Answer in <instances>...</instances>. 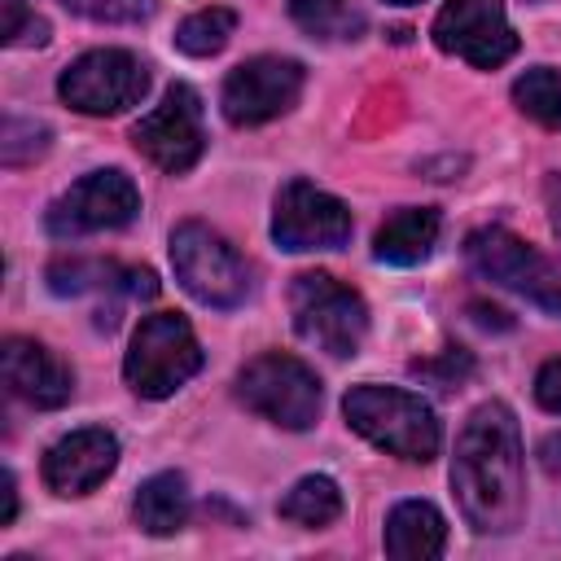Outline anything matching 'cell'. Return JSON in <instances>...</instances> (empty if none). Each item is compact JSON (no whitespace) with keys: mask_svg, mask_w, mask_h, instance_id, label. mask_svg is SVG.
<instances>
[{"mask_svg":"<svg viewBox=\"0 0 561 561\" xmlns=\"http://www.w3.org/2000/svg\"><path fill=\"white\" fill-rule=\"evenodd\" d=\"M451 495L460 517L478 535H508L526 513V465L522 430L508 403H478L456 434L451 451Z\"/></svg>","mask_w":561,"mask_h":561,"instance_id":"6da1fadb","label":"cell"},{"mask_svg":"<svg viewBox=\"0 0 561 561\" xmlns=\"http://www.w3.org/2000/svg\"><path fill=\"white\" fill-rule=\"evenodd\" d=\"M342 416L359 438H368L373 447H381V451H390L399 460L430 465L438 456V443H443L438 416L412 390L373 386V381L368 386H351L346 399H342Z\"/></svg>","mask_w":561,"mask_h":561,"instance_id":"7a4b0ae2","label":"cell"},{"mask_svg":"<svg viewBox=\"0 0 561 561\" xmlns=\"http://www.w3.org/2000/svg\"><path fill=\"white\" fill-rule=\"evenodd\" d=\"M197 368H202V346H197L193 324L180 311L145 316L123 355V377L140 399L175 394Z\"/></svg>","mask_w":561,"mask_h":561,"instance_id":"3957f363","label":"cell"},{"mask_svg":"<svg viewBox=\"0 0 561 561\" xmlns=\"http://www.w3.org/2000/svg\"><path fill=\"white\" fill-rule=\"evenodd\" d=\"M289 311H294V333L311 342L316 351L346 359L359 351L368 333V307L364 298L342 285L329 272H302L289 285Z\"/></svg>","mask_w":561,"mask_h":561,"instance_id":"277c9868","label":"cell"},{"mask_svg":"<svg viewBox=\"0 0 561 561\" xmlns=\"http://www.w3.org/2000/svg\"><path fill=\"white\" fill-rule=\"evenodd\" d=\"M171 267H175V280L202 307L232 311L250 294V267H245V259L232 250L228 237H219L202 219H184L171 232Z\"/></svg>","mask_w":561,"mask_h":561,"instance_id":"5b68a950","label":"cell"},{"mask_svg":"<svg viewBox=\"0 0 561 561\" xmlns=\"http://www.w3.org/2000/svg\"><path fill=\"white\" fill-rule=\"evenodd\" d=\"M237 399L280 430H311L320 416V377L285 351H263L237 373Z\"/></svg>","mask_w":561,"mask_h":561,"instance_id":"8992f818","label":"cell"},{"mask_svg":"<svg viewBox=\"0 0 561 561\" xmlns=\"http://www.w3.org/2000/svg\"><path fill=\"white\" fill-rule=\"evenodd\" d=\"M145 92H149V70L127 48H92V53L75 57L57 79V96L70 110L92 114V118L123 114V110L140 105Z\"/></svg>","mask_w":561,"mask_h":561,"instance_id":"52a82bcc","label":"cell"},{"mask_svg":"<svg viewBox=\"0 0 561 561\" xmlns=\"http://www.w3.org/2000/svg\"><path fill=\"white\" fill-rule=\"evenodd\" d=\"M465 259L478 276L522 294L526 302L561 316V272L522 237H513L508 228H478L465 241Z\"/></svg>","mask_w":561,"mask_h":561,"instance_id":"ba28073f","label":"cell"},{"mask_svg":"<svg viewBox=\"0 0 561 561\" xmlns=\"http://www.w3.org/2000/svg\"><path fill=\"white\" fill-rule=\"evenodd\" d=\"M136 215H140V193H136L131 175L110 167V171H88L61 197H53V206L44 210V228L57 241H75L88 232L127 228Z\"/></svg>","mask_w":561,"mask_h":561,"instance_id":"9c48e42d","label":"cell"},{"mask_svg":"<svg viewBox=\"0 0 561 561\" xmlns=\"http://www.w3.org/2000/svg\"><path fill=\"white\" fill-rule=\"evenodd\" d=\"M351 210L346 202H337L333 193L316 188L311 180H289L280 184L276 193V206H272V241L280 250H337L351 241Z\"/></svg>","mask_w":561,"mask_h":561,"instance_id":"30bf717a","label":"cell"},{"mask_svg":"<svg viewBox=\"0 0 561 561\" xmlns=\"http://www.w3.org/2000/svg\"><path fill=\"white\" fill-rule=\"evenodd\" d=\"M302 66L294 57H276V53H263V57H250L241 61L228 79H224V92H219V105H224V118L232 127H259V123H272L280 118L285 110H294L298 92H302Z\"/></svg>","mask_w":561,"mask_h":561,"instance_id":"8fae6325","label":"cell"},{"mask_svg":"<svg viewBox=\"0 0 561 561\" xmlns=\"http://www.w3.org/2000/svg\"><path fill=\"white\" fill-rule=\"evenodd\" d=\"M131 145L153 162L162 167L167 175H180L188 171L202 149H206V131H202V96L188 88V83H171L167 96L140 114V123L131 127Z\"/></svg>","mask_w":561,"mask_h":561,"instance_id":"7c38bea8","label":"cell"},{"mask_svg":"<svg viewBox=\"0 0 561 561\" xmlns=\"http://www.w3.org/2000/svg\"><path fill=\"white\" fill-rule=\"evenodd\" d=\"M434 44L451 57H465L478 70H495L517 53V31L500 0H447L430 26Z\"/></svg>","mask_w":561,"mask_h":561,"instance_id":"4fadbf2b","label":"cell"},{"mask_svg":"<svg viewBox=\"0 0 561 561\" xmlns=\"http://www.w3.org/2000/svg\"><path fill=\"white\" fill-rule=\"evenodd\" d=\"M114 465H118V438L101 425H83L48 447L44 482L57 495H88L114 473Z\"/></svg>","mask_w":561,"mask_h":561,"instance_id":"5bb4252c","label":"cell"},{"mask_svg":"<svg viewBox=\"0 0 561 561\" xmlns=\"http://www.w3.org/2000/svg\"><path fill=\"white\" fill-rule=\"evenodd\" d=\"M0 377L13 399L31 408H61L75 394V373L31 337H4L0 346Z\"/></svg>","mask_w":561,"mask_h":561,"instance_id":"9a60e30c","label":"cell"},{"mask_svg":"<svg viewBox=\"0 0 561 561\" xmlns=\"http://www.w3.org/2000/svg\"><path fill=\"white\" fill-rule=\"evenodd\" d=\"M447 548V522L430 500H403L386 517V552L394 561H430Z\"/></svg>","mask_w":561,"mask_h":561,"instance_id":"2e32d148","label":"cell"},{"mask_svg":"<svg viewBox=\"0 0 561 561\" xmlns=\"http://www.w3.org/2000/svg\"><path fill=\"white\" fill-rule=\"evenodd\" d=\"M438 228H443V219H438L434 206H403V210H394V215L377 228L373 254H377L381 263L412 267V263L430 259V250H434V241H438Z\"/></svg>","mask_w":561,"mask_h":561,"instance_id":"e0dca14e","label":"cell"},{"mask_svg":"<svg viewBox=\"0 0 561 561\" xmlns=\"http://www.w3.org/2000/svg\"><path fill=\"white\" fill-rule=\"evenodd\" d=\"M131 517L145 535H175L188 522V486L184 473H153L140 482L136 500H131Z\"/></svg>","mask_w":561,"mask_h":561,"instance_id":"ac0fdd59","label":"cell"},{"mask_svg":"<svg viewBox=\"0 0 561 561\" xmlns=\"http://www.w3.org/2000/svg\"><path fill=\"white\" fill-rule=\"evenodd\" d=\"M276 513H280L285 522H298V526L320 530V526H329V522L342 517V491H337L333 478L311 473V478H298V482L285 491V500L276 504Z\"/></svg>","mask_w":561,"mask_h":561,"instance_id":"d6986e66","label":"cell"},{"mask_svg":"<svg viewBox=\"0 0 561 561\" xmlns=\"http://www.w3.org/2000/svg\"><path fill=\"white\" fill-rule=\"evenodd\" d=\"M232 31H237V13L228 4H210V9H197L180 22L175 48L188 53V57H215V53L228 48Z\"/></svg>","mask_w":561,"mask_h":561,"instance_id":"ffe728a7","label":"cell"},{"mask_svg":"<svg viewBox=\"0 0 561 561\" xmlns=\"http://www.w3.org/2000/svg\"><path fill=\"white\" fill-rule=\"evenodd\" d=\"M513 101L526 118H535L539 127L561 131V75L552 66H535L513 83Z\"/></svg>","mask_w":561,"mask_h":561,"instance_id":"44dd1931","label":"cell"},{"mask_svg":"<svg viewBox=\"0 0 561 561\" xmlns=\"http://www.w3.org/2000/svg\"><path fill=\"white\" fill-rule=\"evenodd\" d=\"M289 13L311 39H355L364 26L346 0H289Z\"/></svg>","mask_w":561,"mask_h":561,"instance_id":"7402d4cb","label":"cell"},{"mask_svg":"<svg viewBox=\"0 0 561 561\" xmlns=\"http://www.w3.org/2000/svg\"><path fill=\"white\" fill-rule=\"evenodd\" d=\"M48 149V127L31 123V118H4V136H0V162L4 167H26Z\"/></svg>","mask_w":561,"mask_h":561,"instance_id":"603a6c76","label":"cell"},{"mask_svg":"<svg viewBox=\"0 0 561 561\" xmlns=\"http://www.w3.org/2000/svg\"><path fill=\"white\" fill-rule=\"evenodd\" d=\"M110 276H118L114 263H88V259H61V263L48 267L53 294H83V289L110 285Z\"/></svg>","mask_w":561,"mask_h":561,"instance_id":"cb8c5ba5","label":"cell"},{"mask_svg":"<svg viewBox=\"0 0 561 561\" xmlns=\"http://www.w3.org/2000/svg\"><path fill=\"white\" fill-rule=\"evenodd\" d=\"M0 39L9 48H18V44H44L48 39V22L35 18L26 9V0H0Z\"/></svg>","mask_w":561,"mask_h":561,"instance_id":"d4e9b609","label":"cell"},{"mask_svg":"<svg viewBox=\"0 0 561 561\" xmlns=\"http://www.w3.org/2000/svg\"><path fill=\"white\" fill-rule=\"evenodd\" d=\"M469 373H473V355L460 351V346H447L438 359H416V364H412V377L434 381L438 390H456Z\"/></svg>","mask_w":561,"mask_h":561,"instance_id":"484cf974","label":"cell"},{"mask_svg":"<svg viewBox=\"0 0 561 561\" xmlns=\"http://www.w3.org/2000/svg\"><path fill=\"white\" fill-rule=\"evenodd\" d=\"M70 13H83L92 22H140L149 18V0H61Z\"/></svg>","mask_w":561,"mask_h":561,"instance_id":"4316f807","label":"cell"},{"mask_svg":"<svg viewBox=\"0 0 561 561\" xmlns=\"http://www.w3.org/2000/svg\"><path fill=\"white\" fill-rule=\"evenodd\" d=\"M535 403L552 416H561V355L548 359L539 373H535Z\"/></svg>","mask_w":561,"mask_h":561,"instance_id":"83f0119b","label":"cell"},{"mask_svg":"<svg viewBox=\"0 0 561 561\" xmlns=\"http://www.w3.org/2000/svg\"><path fill=\"white\" fill-rule=\"evenodd\" d=\"M543 206H548V224H552V232L561 241V171H548V180H543Z\"/></svg>","mask_w":561,"mask_h":561,"instance_id":"f1b7e54d","label":"cell"},{"mask_svg":"<svg viewBox=\"0 0 561 561\" xmlns=\"http://www.w3.org/2000/svg\"><path fill=\"white\" fill-rule=\"evenodd\" d=\"M18 517V482H13V473L4 469L0 473V526H9Z\"/></svg>","mask_w":561,"mask_h":561,"instance_id":"f546056e","label":"cell"},{"mask_svg":"<svg viewBox=\"0 0 561 561\" xmlns=\"http://www.w3.org/2000/svg\"><path fill=\"white\" fill-rule=\"evenodd\" d=\"M535 456H539V465H543L548 478H561V434H548Z\"/></svg>","mask_w":561,"mask_h":561,"instance_id":"4dcf8cb0","label":"cell"},{"mask_svg":"<svg viewBox=\"0 0 561 561\" xmlns=\"http://www.w3.org/2000/svg\"><path fill=\"white\" fill-rule=\"evenodd\" d=\"M469 311L478 316V324H495V329H508V320H504V311H495V307H486V302H473Z\"/></svg>","mask_w":561,"mask_h":561,"instance_id":"1f68e13d","label":"cell"},{"mask_svg":"<svg viewBox=\"0 0 561 561\" xmlns=\"http://www.w3.org/2000/svg\"><path fill=\"white\" fill-rule=\"evenodd\" d=\"M386 4H421V0H386Z\"/></svg>","mask_w":561,"mask_h":561,"instance_id":"d6a6232c","label":"cell"}]
</instances>
